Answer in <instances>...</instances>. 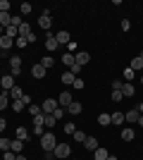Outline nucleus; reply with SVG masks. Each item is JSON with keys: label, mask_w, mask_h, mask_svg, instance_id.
<instances>
[{"label": "nucleus", "mask_w": 143, "mask_h": 160, "mask_svg": "<svg viewBox=\"0 0 143 160\" xmlns=\"http://www.w3.org/2000/svg\"><path fill=\"white\" fill-rule=\"evenodd\" d=\"M55 146H57V139H55V134H53V132H45V134L41 136V148L45 151V153H53Z\"/></svg>", "instance_id": "1"}, {"label": "nucleus", "mask_w": 143, "mask_h": 160, "mask_svg": "<svg viewBox=\"0 0 143 160\" xmlns=\"http://www.w3.org/2000/svg\"><path fill=\"white\" fill-rule=\"evenodd\" d=\"M69 153H72V148L67 146V143H57L55 146V151H53V155L57 160H64V158H69Z\"/></svg>", "instance_id": "2"}, {"label": "nucleus", "mask_w": 143, "mask_h": 160, "mask_svg": "<svg viewBox=\"0 0 143 160\" xmlns=\"http://www.w3.org/2000/svg\"><path fill=\"white\" fill-rule=\"evenodd\" d=\"M57 108H60V103H57V100H55V98H48V100H43L41 110H43V115H53Z\"/></svg>", "instance_id": "3"}, {"label": "nucleus", "mask_w": 143, "mask_h": 160, "mask_svg": "<svg viewBox=\"0 0 143 160\" xmlns=\"http://www.w3.org/2000/svg\"><path fill=\"white\" fill-rule=\"evenodd\" d=\"M14 86H17V84H14V77H12V74H5V77L0 79V88H2V91H12Z\"/></svg>", "instance_id": "4"}, {"label": "nucleus", "mask_w": 143, "mask_h": 160, "mask_svg": "<svg viewBox=\"0 0 143 160\" xmlns=\"http://www.w3.org/2000/svg\"><path fill=\"white\" fill-rule=\"evenodd\" d=\"M38 27H41L43 31H50V27H53V19H50V14H41V17H38Z\"/></svg>", "instance_id": "5"}, {"label": "nucleus", "mask_w": 143, "mask_h": 160, "mask_svg": "<svg viewBox=\"0 0 143 160\" xmlns=\"http://www.w3.org/2000/svg\"><path fill=\"white\" fill-rule=\"evenodd\" d=\"M81 110H83V105L79 103V100H72V103L67 105V112L69 115H81Z\"/></svg>", "instance_id": "6"}, {"label": "nucleus", "mask_w": 143, "mask_h": 160, "mask_svg": "<svg viewBox=\"0 0 143 160\" xmlns=\"http://www.w3.org/2000/svg\"><path fill=\"white\" fill-rule=\"evenodd\" d=\"M74 60H76V65H79V67H83V65H86V62L91 60V55H88V53H83V50H76Z\"/></svg>", "instance_id": "7"}, {"label": "nucleus", "mask_w": 143, "mask_h": 160, "mask_svg": "<svg viewBox=\"0 0 143 160\" xmlns=\"http://www.w3.org/2000/svg\"><path fill=\"white\" fill-rule=\"evenodd\" d=\"M10 67H12V77H17V74L21 72V58H19V55L10 60Z\"/></svg>", "instance_id": "8"}, {"label": "nucleus", "mask_w": 143, "mask_h": 160, "mask_svg": "<svg viewBox=\"0 0 143 160\" xmlns=\"http://www.w3.org/2000/svg\"><path fill=\"white\" fill-rule=\"evenodd\" d=\"M12 46H14V38H10V36H0V48H2V53H7Z\"/></svg>", "instance_id": "9"}, {"label": "nucleus", "mask_w": 143, "mask_h": 160, "mask_svg": "<svg viewBox=\"0 0 143 160\" xmlns=\"http://www.w3.org/2000/svg\"><path fill=\"white\" fill-rule=\"evenodd\" d=\"M57 46H60V43H57V38H55L53 33L48 31V36H45V48H48V50H50V53H53V50H55V48H57Z\"/></svg>", "instance_id": "10"}, {"label": "nucleus", "mask_w": 143, "mask_h": 160, "mask_svg": "<svg viewBox=\"0 0 143 160\" xmlns=\"http://www.w3.org/2000/svg\"><path fill=\"white\" fill-rule=\"evenodd\" d=\"M45 67L41 65V62H38V65H34V69H31V74H34V79H43V77H45Z\"/></svg>", "instance_id": "11"}, {"label": "nucleus", "mask_w": 143, "mask_h": 160, "mask_svg": "<svg viewBox=\"0 0 143 160\" xmlns=\"http://www.w3.org/2000/svg\"><path fill=\"white\" fill-rule=\"evenodd\" d=\"M57 103H60V108H67L69 103H72V93H69V91H62L60 98H57Z\"/></svg>", "instance_id": "12"}, {"label": "nucleus", "mask_w": 143, "mask_h": 160, "mask_svg": "<svg viewBox=\"0 0 143 160\" xmlns=\"http://www.w3.org/2000/svg\"><path fill=\"white\" fill-rule=\"evenodd\" d=\"M138 117H141L138 108H134V110H129V112H124V120H126V122H138Z\"/></svg>", "instance_id": "13"}, {"label": "nucleus", "mask_w": 143, "mask_h": 160, "mask_svg": "<svg viewBox=\"0 0 143 160\" xmlns=\"http://www.w3.org/2000/svg\"><path fill=\"white\" fill-rule=\"evenodd\" d=\"M83 148H86V151H95V148H98V139H95V136H86Z\"/></svg>", "instance_id": "14"}, {"label": "nucleus", "mask_w": 143, "mask_h": 160, "mask_svg": "<svg viewBox=\"0 0 143 160\" xmlns=\"http://www.w3.org/2000/svg\"><path fill=\"white\" fill-rule=\"evenodd\" d=\"M10 24H12V14H10V12H0V27L7 29Z\"/></svg>", "instance_id": "15"}, {"label": "nucleus", "mask_w": 143, "mask_h": 160, "mask_svg": "<svg viewBox=\"0 0 143 160\" xmlns=\"http://www.w3.org/2000/svg\"><path fill=\"white\" fill-rule=\"evenodd\" d=\"M10 151H12V153H21V151H24V141L12 139V143H10Z\"/></svg>", "instance_id": "16"}, {"label": "nucleus", "mask_w": 143, "mask_h": 160, "mask_svg": "<svg viewBox=\"0 0 143 160\" xmlns=\"http://www.w3.org/2000/svg\"><path fill=\"white\" fill-rule=\"evenodd\" d=\"M134 93H136V88H134V86L129 84V81H126V84L122 86V96H124V98H131Z\"/></svg>", "instance_id": "17"}, {"label": "nucleus", "mask_w": 143, "mask_h": 160, "mask_svg": "<svg viewBox=\"0 0 143 160\" xmlns=\"http://www.w3.org/2000/svg\"><path fill=\"white\" fill-rule=\"evenodd\" d=\"M110 124H124V112H112L110 115Z\"/></svg>", "instance_id": "18"}, {"label": "nucleus", "mask_w": 143, "mask_h": 160, "mask_svg": "<svg viewBox=\"0 0 143 160\" xmlns=\"http://www.w3.org/2000/svg\"><path fill=\"white\" fill-rule=\"evenodd\" d=\"M107 155H110V153L105 151V148H100V146L93 151V158H95V160H107Z\"/></svg>", "instance_id": "19"}, {"label": "nucleus", "mask_w": 143, "mask_h": 160, "mask_svg": "<svg viewBox=\"0 0 143 160\" xmlns=\"http://www.w3.org/2000/svg\"><path fill=\"white\" fill-rule=\"evenodd\" d=\"M55 38H57V43H62V46H67L69 41H72V38H69V33H67V31H60L57 36H55Z\"/></svg>", "instance_id": "20"}, {"label": "nucleus", "mask_w": 143, "mask_h": 160, "mask_svg": "<svg viewBox=\"0 0 143 160\" xmlns=\"http://www.w3.org/2000/svg\"><path fill=\"white\" fill-rule=\"evenodd\" d=\"M62 62H64L69 69H72V65H76V60H74V55H72V53H64V55H62Z\"/></svg>", "instance_id": "21"}, {"label": "nucleus", "mask_w": 143, "mask_h": 160, "mask_svg": "<svg viewBox=\"0 0 143 160\" xmlns=\"http://www.w3.org/2000/svg\"><path fill=\"white\" fill-rule=\"evenodd\" d=\"M7 96H10V98H12V100H19V98H21V96H24V93H21V88H19V86H14L12 91H7Z\"/></svg>", "instance_id": "22"}, {"label": "nucleus", "mask_w": 143, "mask_h": 160, "mask_svg": "<svg viewBox=\"0 0 143 160\" xmlns=\"http://www.w3.org/2000/svg\"><path fill=\"white\" fill-rule=\"evenodd\" d=\"M7 105H10V96H7V91H2L0 93V110H5Z\"/></svg>", "instance_id": "23"}, {"label": "nucleus", "mask_w": 143, "mask_h": 160, "mask_svg": "<svg viewBox=\"0 0 143 160\" xmlns=\"http://www.w3.org/2000/svg\"><path fill=\"white\" fill-rule=\"evenodd\" d=\"M19 36H24V38H26V36H31V27H29L26 22H24V24L19 27Z\"/></svg>", "instance_id": "24"}, {"label": "nucleus", "mask_w": 143, "mask_h": 160, "mask_svg": "<svg viewBox=\"0 0 143 160\" xmlns=\"http://www.w3.org/2000/svg\"><path fill=\"white\" fill-rule=\"evenodd\" d=\"M17 139H19V141H26V139H29L26 127H19V129H17Z\"/></svg>", "instance_id": "25"}, {"label": "nucleus", "mask_w": 143, "mask_h": 160, "mask_svg": "<svg viewBox=\"0 0 143 160\" xmlns=\"http://www.w3.org/2000/svg\"><path fill=\"white\" fill-rule=\"evenodd\" d=\"M122 139L124 141H134V129H131V127L129 129H122Z\"/></svg>", "instance_id": "26"}, {"label": "nucleus", "mask_w": 143, "mask_h": 160, "mask_svg": "<svg viewBox=\"0 0 143 160\" xmlns=\"http://www.w3.org/2000/svg\"><path fill=\"white\" fill-rule=\"evenodd\" d=\"M74 79H76V77L72 72H64V74H62V84H74Z\"/></svg>", "instance_id": "27"}, {"label": "nucleus", "mask_w": 143, "mask_h": 160, "mask_svg": "<svg viewBox=\"0 0 143 160\" xmlns=\"http://www.w3.org/2000/svg\"><path fill=\"white\" fill-rule=\"evenodd\" d=\"M98 124H100V127H107L110 124V115H105V112L98 115Z\"/></svg>", "instance_id": "28"}, {"label": "nucleus", "mask_w": 143, "mask_h": 160, "mask_svg": "<svg viewBox=\"0 0 143 160\" xmlns=\"http://www.w3.org/2000/svg\"><path fill=\"white\" fill-rule=\"evenodd\" d=\"M31 10H34V7H31V2H21V5H19V12H21V17H24V14H29Z\"/></svg>", "instance_id": "29"}, {"label": "nucleus", "mask_w": 143, "mask_h": 160, "mask_svg": "<svg viewBox=\"0 0 143 160\" xmlns=\"http://www.w3.org/2000/svg\"><path fill=\"white\" fill-rule=\"evenodd\" d=\"M14 46H17V48H29V41L24 38V36H17V41H14Z\"/></svg>", "instance_id": "30"}, {"label": "nucleus", "mask_w": 143, "mask_h": 160, "mask_svg": "<svg viewBox=\"0 0 143 160\" xmlns=\"http://www.w3.org/2000/svg\"><path fill=\"white\" fill-rule=\"evenodd\" d=\"M72 86H74V88H76V91H81V88H83V86H86V81H83V79H81V77H76V79H74V84H72Z\"/></svg>", "instance_id": "31"}, {"label": "nucleus", "mask_w": 143, "mask_h": 160, "mask_svg": "<svg viewBox=\"0 0 143 160\" xmlns=\"http://www.w3.org/2000/svg\"><path fill=\"white\" fill-rule=\"evenodd\" d=\"M29 112H31V117H36V115H43L41 105H29Z\"/></svg>", "instance_id": "32"}, {"label": "nucleus", "mask_w": 143, "mask_h": 160, "mask_svg": "<svg viewBox=\"0 0 143 160\" xmlns=\"http://www.w3.org/2000/svg\"><path fill=\"white\" fill-rule=\"evenodd\" d=\"M72 136H74V141H81V143H83V141H86V136H88V134H83V132H79V129H76V132L72 134Z\"/></svg>", "instance_id": "33"}, {"label": "nucleus", "mask_w": 143, "mask_h": 160, "mask_svg": "<svg viewBox=\"0 0 143 160\" xmlns=\"http://www.w3.org/2000/svg\"><path fill=\"white\" fill-rule=\"evenodd\" d=\"M41 65L45 67V69H50V67H53L55 62H53V58H50V55H45V58H43V60H41Z\"/></svg>", "instance_id": "34"}, {"label": "nucleus", "mask_w": 143, "mask_h": 160, "mask_svg": "<svg viewBox=\"0 0 143 160\" xmlns=\"http://www.w3.org/2000/svg\"><path fill=\"white\" fill-rule=\"evenodd\" d=\"M12 108H14V112H21V110H24V103H21V100H12Z\"/></svg>", "instance_id": "35"}, {"label": "nucleus", "mask_w": 143, "mask_h": 160, "mask_svg": "<svg viewBox=\"0 0 143 160\" xmlns=\"http://www.w3.org/2000/svg\"><path fill=\"white\" fill-rule=\"evenodd\" d=\"M10 143L12 139H0V151H10Z\"/></svg>", "instance_id": "36"}, {"label": "nucleus", "mask_w": 143, "mask_h": 160, "mask_svg": "<svg viewBox=\"0 0 143 160\" xmlns=\"http://www.w3.org/2000/svg\"><path fill=\"white\" fill-rule=\"evenodd\" d=\"M21 24H24V19H21V14H14V17H12V27H17V29H19Z\"/></svg>", "instance_id": "37"}, {"label": "nucleus", "mask_w": 143, "mask_h": 160, "mask_svg": "<svg viewBox=\"0 0 143 160\" xmlns=\"http://www.w3.org/2000/svg\"><path fill=\"white\" fill-rule=\"evenodd\" d=\"M124 79L131 84V79H134V69H131V67H126V69H124Z\"/></svg>", "instance_id": "38"}, {"label": "nucleus", "mask_w": 143, "mask_h": 160, "mask_svg": "<svg viewBox=\"0 0 143 160\" xmlns=\"http://www.w3.org/2000/svg\"><path fill=\"white\" fill-rule=\"evenodd\" d=\"M55 115H45V122H43V124H48V127H55Z\"/></svg>", "instance_id": "39"}, {"label": "nucleus", "mask_w": 143, "mask_h": 160, "mask_svg": "<svg viewBox=\"0 0 143 160\" xmlns=\"http://www.w3.org/2000/svg\"><path fill=\"white\" fill-rule=\"evenodd\" d=\"M64 132H67L69 136H72V134L76 132V127H74V122H67V124H64Z\"/></svg>", "instance_id": "40"}, {"label": "nucleus", "mask_w": 143, "mask_h": 160, "mask_svg": "<svg viewBox=\"0 0 143 160\" xmlns=\"http://www.w3.org/2000/svg\"><path fill=\"white\" fill-rule=\"evenodd\" d=\"M76 48H79V46H76L74 41H69V43H67V50H69L72 55H76Z\"/></svg>", "instance_id": "41"}, {"label": "nucleus", "mask_w": 143, "mask_h": 160, "mask_svg": "<svg viewBox=\"0 0 143 160\" xmlns=\"http://www.w3.org/2000/svg\"><path fill=\"white\" fill-rule=\"evenodd\" d=\"M0 12H10V2L7 0H0Z\"/></svg>", "instance_id": "42"}, {"label": "nucleus", "mask_w": 143, "mask_h": 160, "mask_svg": "<svg viewBox=\"0 0 143 160\" xmlns=\"http://www.w3.org/2000/svg\"><path fill=\"white\" fill-rule=\"evenodd\" d=\"M34 134L36 136H43V134H45L43 132V124H34Z\"/></svg>", "instance_id": "43"}, {"label": "nucleus", "mask_w": 143, "mask_h": 160, "mask_svg": "<svg viewBox=\"0 0 143 160\" xmlns=\"http://www.w3.org/2000/svg\"><path fill=\"white\" fill-rule=\"evenodd\" d=\"M64 112H67V108H57V110H55V120H60V117H62V115H64Z\"/></svg>", "instance_id": "44"}, {"label": "nucleus", "mask_w": 143, "mask_h": 160, "mask_svg": "<svg viewBox=\"0 0 143 160\" xmlns=\"http://www.w3.org/2000/svg\"><path fill=\"white\" fill-rule=\"evenodd\" d=\"M110 86H112V91H122V86H124V81H112V84H110Z\"/></svg>", "instance_id": "45"}, {"label": "nucleus", "mask_w": 143, "mask_h": 160, "mask_svg": "<svg viewBox=\"0 0 143 160\" xmlns=\"http://www.w3.org/2000/svg\"><path fill=\"white\" fill-rule=\"evenodd\" d=\"M122 98H124V96H122V91H112V100H115V103H119Z\"/></svg>", "instance_id": "46"}, {"label": "nucleus", "mask_w": 143, "mask_h": 160, "mask_svg": "<svg viewBox=\"0 0 143 160\" xmlns=\"http://www.w3.org/2000/svg\"><path fill=\"white\" fill-rule=\"evenodd\" d=\"M14 155H17V153H12V151H5V155H2V160H14Z\"/></svg>", "instance_id": "47"}, {"label": "nucleus", "mask_w": 143, "mask_h": 160, "mask_svg": "<svg viewBox=\"0 0 143 160\" xmlns=\"http://www.w3.org/2000/svg\"><path fill=\"white\" fill-rule=\"evenodd\" d=\"M5 127H7V120H2V117H0V134L5 132Z\"/></svg>", "instance_id": "48"}, {"label": "nucleus", "mask_w": 143, "mask_h": 160, "mask_svg": "<svg viewBox=\"0 0 143 160\" xmlns=\"http://www.w3.org/2000/svg\"><path fill=\"white\" fill-rule=\"evenodd\" d=\"M122 29H124V31H129V29H131V24H129V19H124V22H122Z\"/></svg>", "instance_id": "49"}, {"label": "nucleus", "mask_w": 143, "mask_h": 160, "mask_svg": "<svg viewBox=\"0 0 143 160\" xmlns=\"http://www.w3.org/2000/svg\"><path fill=\"white\" fill-rule=\"evenodd\" d=\"M19 100H21V103H24V105H29V103H31V98H29V96H26V93L21 96V98H19Z\"/></svg>", "instance_id": "50"}, {"label": "nucleus", "mask_w": 143, "mask_h": 160, "mask_svg": "<svg viewBox=\"0 0 143 160\" xmlns=\"http://www.w3.org/2000/svg\"><path fill=\"white\" fill-rule=\"evenodd\" d=\"M14 160H29V158H26V155H21V153H17V155H14Z\"/></svg>", "instance_id": "51"}, {"label": "nucleus", "mask_w": 143, "mask_h": 160, "mask_svg": "<svg viewBox=\"0 0 143 160\" xmlns=\"http://www.w3.org/2000/svg\"><path fill=\"white\" fill-rule=\"evenodd\" d=\"M138 124H141V127H143V115H141V117H138Z\"/></svg>", "instance_id": "52"}, {"label": "nucleus", "mask_w": 143, "mask_h": 160, "mask_svg": "<svg viewBox=\"0 0 143 160\" xmlns=\"http://www.w3.org/2000/svg\"><path fill=\"white\" fill-rule=\"evenodd\" d=\"M138 112H141V115H143V103H141V105H138Z\"/></svg>", "instance_id": "53"}, {"label": "nucleus", "mask_w": 143, "mask_h": 160, "mask_svg": "<svg viewBox=\"0 0 143 160\" xmlns=\"http://www.w3.org/2000/svg\"><path fill=\"white\" fill-rule=\"evenodd\" d=\"M0 36H5V29H2V27H0Z\"/></svg>", "instance_id": "54"}, {"label": "nucleus", "mask_w": 143, "mask_h": 160, "mask_svg": "<svg viewBox=\"0 0 143 160\" xmlns=\"http://www.w3.org/2000/svg\"><path fill=\"white\" fill-rule=\"evenodd\" d=\"M107 160H117V158H115V155H107Z\"/></svg>", "instance_id": "55"}, {"label": "nucleus", "mask_w": 143, "mask_h": 160, "mask_svg": "<svg viewBox=\"0 0 143 160\" xmlns=\"http://www.w3.org/2000/svg\"><path fill=\"white\" fill-rule=\"evenodd\" d=\"M141 84H143V74H141Z\"/></svg>", "instance_id": "56"}, {"label": "nucleus", "mask_w": 143, "mask_h": 160, "mask_svg": "<svg viewBox=\"0 0 143 160\" xmlns=\"http://www.w3.org/2000/svg\"><path fill=\"white\" fill-rule=\"evenodd\" d=\"M0 55H2V48H0Z\"/></svg>", "instance_id": "57"}]
</instances>
